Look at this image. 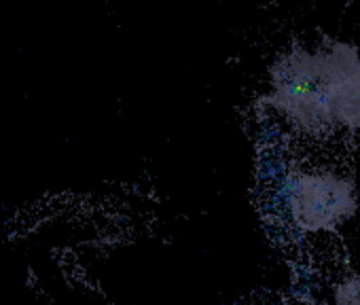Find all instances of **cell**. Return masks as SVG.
Wrapping results in <instances>:
<instances>
[{
  "mask_svg": "<svg viewBox=\"0 0 360 305\" xmlns=\"http://www.w3.org/2000/svg\"><path fill=\"white\" fill-rule=\"evenodd\" d=\"M269 104L305 136L360 131V49L330 41L295 47L269 70Z\"/></svg>",
  "mask_w": 360,
  "mask_h": 305,
  "instance_id": "obj_1",
  "label": "cell"
},
{
  "mask_svg": "<svg viewBox=\"0 0 360 305\" xmlns=\"http://www.w3.org/2000/svg\"><path fill=\"white\" fill-rule=\"evenodd\" d=\"M354 185L330 170H299L286 181V208L303 231H330L356 212Z\"/></svg>",
  "mask_w": 360,
  "mask_h": 305,
  "instance_id": "obj_2",
  "label": "cell"
},
{
  "mask_svg": "<svg viewBox=\"0 0 360 305\" xmlns=\"http://www.w3.org/2000/svg\"><path fill=\"white\" fill-rule=\"evenodd\" d=\"M333 303L335 305H360V278L354 273L341 278V282L335 286Z\"/></svg>",
  "mask_w": 360,
  "mask_h": 305,
  "instance_id": "obj_3",
  "label": "cell"
}]
</instances>
